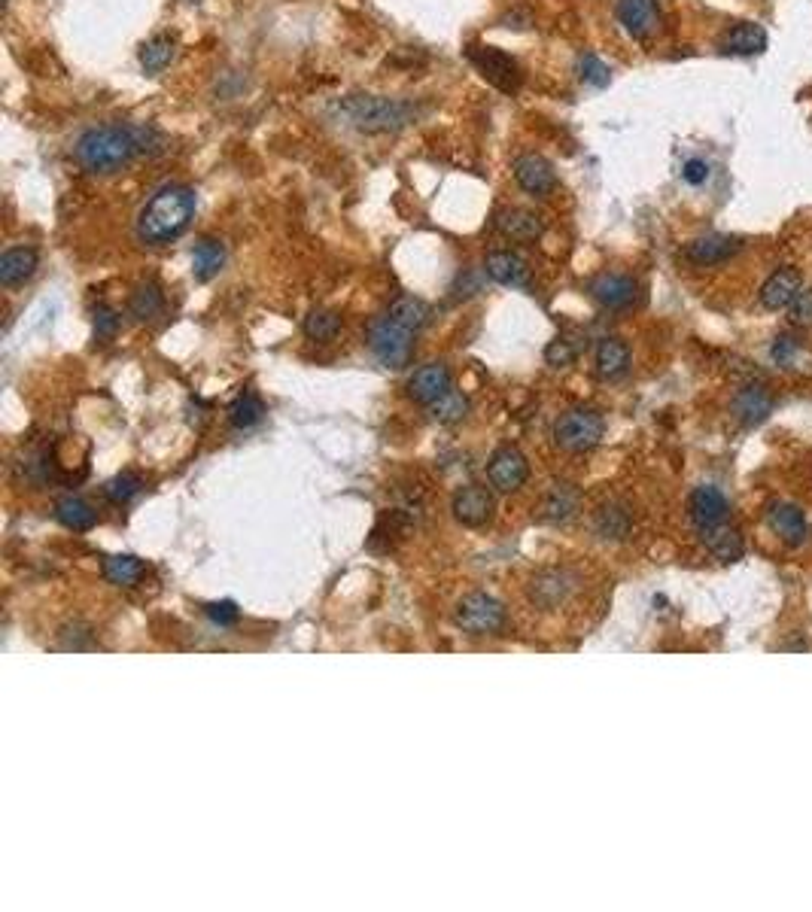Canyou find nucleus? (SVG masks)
I'll list each match as a JSON object with an SVG mask.
<instances>
[{
    "label": "nucleus",
    "instance_id": "nucleus-1",
    "mask_svg": "<svg viewBox=\"0 0 812 912\" xmlns=\"http://www.w3.org/2000/svg\"><path fill=\"white\" fill-rule=\"evenodd\" d=\"M195 216V192L189 186H165L143 204L137 216V235L146 244L177 241Z\"/></svg>",
    "mask_w": 812,
    "mask_h": 912
},
{
    "label": "nucleus",
    "instance_id": "nucleus-2",
    "mask_svg": "<svg viewBox=\"0 0 812 912\" xmlns=\"http://www.w3.org/2000/svg\"><path fill=\"white\" fill-rule=\"evenodd\" d=\"M140 152L134 125H98L80 134L73 156L89 174H116Z\"/></svg>",
    "mask_w": 812,
    "mask_h": 912
},
{
    "label": "nucleus",
    "instance_id": "nucleus-3",
    "mask_svg": "<svg viewBox=\"0 0 812 912\" xmlns=\"http://www.w3.org/2000/svg\"><path fill=\"white\" fill-rule=\"evenodd\" d=\"M341 119L362 131V134H387V131H399L408 128L411 122L420 119V107L411 101H399V98H378V95H350L338 104Z\"/></svg>",
    "mask_w": 812,
    "mask_h": 912
},
{
    "label": "nucleus",
    "instance_id": "nucleus-4",
    "mask_svg": "<svg viewBox=\"0 0 812 912\" xmlns=\"http://www.w3.org/2000/svg\"><path fill=\"white\" fill-rule=\"evenodd\" d=\"M411 329H405L402 323H396L390 314L378 317L372 326H368V347H372L375 359L387 368H405L411 362L414 353V341H411Z\"/></svg>",
    "mask_w": 812,
    "mask_h": 912
},
{
    "label": "nucleus",
    "instance_id": "nucleus-5",
    "mask_svg": "<svg viewBox=\"0 0 812 912\" xmlns=\"http://www.w3.org/2000/svg\"><path fill=\"white\" fill-rule=\"evenodd\" d=\"M606 432V423L597 411H587V408H575V411H566L557 426H554V441L563 447V450H572V453H584L590 447H597L600 438Z\"/></svg>",
    "mask_w": 812,
    "mask_h": 912
},
{
    "label": "nucleus",
    "instance_id": "nucleus-6",
    "mask_svg": "<svg viewBox=\"0 0 812 912\" xmlns=\"http://www.w3.org/2000/svg\"><path fill=\"white\" fill-rule=\"evenodd\" d=\"M457 624L472 636H493L505 627V608L490 593H469L457 605Z\"/></svg>",
    "mask_w": 812,
    "mask_h": 912
},
{
    "label": "nucleus",
    "instance_id": "nucleus-7",
    "mask_svg": "<svg viewBox=\"0 0 812 912\" xmlns=\"http://www.w3.org/2000/svg\"><path fill=\"white\" fill-rule=\"evenodd\" d=\"M469 61L484 73V80H490L502 92H518L524 83L518 61L496 46H469Z\"/></svg>",
    "mask_w": 812,
    "mask_h": 912
},
{
    "label": "nucleus",
    "instance_id": "nucleus-8",
    "mask_svg": "<svg viewBox=\"0 0 812 912\" xmlns=\"http://www.w3.org/2000/svg\"><path fill=\"white\" fill-rule=\"evenodd\" d=\"M487 478H490V484H493L496 490H502V493H511V490L524 487L527 478H530V463H527V456H524L518 447H499V450L490 456V463H487Z\"/></svg>",
    "mask_w": 812,
    "mask_h": 912
},
{
    "label": "nucleus",
    "instance_id": "nucleus-9",
    "mask_svg": "<svg viewBox=\"0 0 812 912\" xmlns=\"http://www.w3.org/2000/svg\"><path fill=\"white\" fill-rule=\"evenodd\" d=\"M618 22L633 40H651L660 31L657 0H618Z\"/></svg>",
    "mask_w": 812,
    "mask_h": 912
},
{
    "label": "nucleus",
    "instance_id": "nucleus-10",
    "mask_svg": "<svg viewBox=\"0 0 812 912\" xmlns=\"http://www.w3.org/2000/svg\"><path fill=\"white\" fill-rule=\"evenodd\" d=\"M590 295L606 311H627L639 295V286L627 274H600L590 280Z\"/></svg>",
    "mask_w": 812,
    "mask_h": 912
},
{
    "label": "nucleus",
    "instance_id": "nucleus-11",
    "mask_svg": "<svg viewBox=\"0 0 812 912\" xmlns=\"http://www.w3.org/2000/svg\"><path fill=\"white\" fill-rule=\"evenodd\" d=\"M451 387H454V380H451L448 365H441V362H429V365L417 368V371H414V377L408 380V396H411L414 402H420V405H426V408H429L432 402H438L441 396H445Z\"/></svg>",
    "mask_w": 812,
    "mask_h": 912
},
{
    "label": "nucleus",
    "instance_id": "nucleus-12",
    "mask_svg": "<svg viewBox=\"0 0 812 912\" xmlns=\"http://www.w3.org/2000/svg\"><path fill=\"white\" fill-rule=\"evenodd\" d=\"M514 180H518V186L527 195H533V198H545L557 186L551 162L542 159V156H536V152H530V156H521L518 162H514Z\"/></svg>",
    "mask_w": 812,
    "mask_h": 912
},
{
    "label": "nucleus",
    "instance_id": "nucleus-13",
    "mask_svg": "<svg viewBox=\"0 0 812 912\" xmlns=\"http://www.w3.org/2000/svg\"><path fill=\"white\" fill-rule=\"evenodd\" d=\"M803 292V277L797 268H776L767 283L761 286V308L767 311H785L794 304V298Z\"/></svg>",
    "mask_w": 812,
    "mask_h": 912
},
{
    "label": "nucleus",
    "instance_id": "nucleus-14",
    "mask_svg": "<svg viewBox=\"0 0 812 912\" xmlns=\"http://www.w3.org/2000/svg\"><path fill=\"white\" fill-rule=\"evenodd\" d=\"M688 508H691V520H694V526H697V529H712V526H721V523H727V514H730V502H727V496H724L718 487H712V484L697 487V490L691 493Z\"/></svg>",
    "mask_w": 812,
    "mask_h": 912
},
{
    "label": "nucleus",
    "instance_id": "nucleus-15",
    "mask_svg": "<svg viewBox=\"0 0 812 912\" xmlns=\"http://www.w3.org/2000/svg\"><path fill=\"white\" fill-rule=\"evenodd\" d=\"M767 523H770V529L776 532V536L785 542V545H803L806 542V532H809V526H806V517H803V511L794 505V502H773L770 508H767Z\"/></svg>",
    "mask_w": 812,
    "mask_h": 912
},
{
    "label": "nucleus",
    "instance_id": "nucleus-16",
    "mask_svg": "<svg viewBox=\"0 0 812 912\" xmlns=\"http://www.w3.org/2000/svg\"><path fill=\"white\" fill-rule=\"evenodd\" d=\"M740 250H743V244L736 238H730V235H706V238L691 241L685 256H688V262H694L700 268H712V265L730 262Z\"/></svg>",
    "mask_w": 812,
    "mask_h": 912
},
{
    "label": "nucleus",
    "instance_id": "nucleus-17",
    "mask_svg": "<svg viewBox=\"0 0 812 912\" xmlns=\"http://www.w3.org/2000/svg\"><path fill=\"white\" fill-rule=\"evenodd\" d=\"M773 393L764 384H749L733 399V417L743 426H758L773 414Z\"/></svg>",
    "mask_w": 812,
    "mask_h": 912
},
{
    "label": "nucleus",
    "instance_id": "nucleus-18",
    "mask_svg": "<svg viewBox=\"0 0 812 912\" xmlns=\"http://www.w3.org/2000/svg\"><path fill=\"white\" fill-rule=\"evenodd\" d=\"M451 511L463 526H484L493 517V496L484 487H475V484L463 487V490L454 493Z\"/></svg>",
    "mask_w": 812,
    "mask_h": 912
},
{
    "label": "nucleus",
    "instance_id": "nucleus-19",
    "mask_svg": "<svg viewBox=\"0 0 812 912\" xmlns=\"http://www.w3.org/2000/svg\"><path fill=\"white\" fill-rule=\"evenodd\" d=\"M542 228H545L542 219L521 207H508L496 213V232L511 241H536L542 235Z\"/></svg>",
    "mask_w": 812,
    "mask_h": 912
},
{
    "label": "nucleus",
    "instance_id": "nucleus-20",
    "mask_svg": "<svg viewBox=\"0 0 812 912\" xmlns=\"http://www.w3.org/2000/svg\"><path fill=\"white\" fill-rule=\"evenodd\" d=\"M37 265H40L37 250H31V247H13V250H7L4 256H0V283H4L7 289L22 286L25 280L34 277Z\"/></svg>",
    "mask_w": 812,
    "mask_h": 912
},
{
    "label": "nucleus",
    "instance_id": "nucleus-21",
    "mask_svg": "<svg viewBox=\"0 0 812 912\" xmlns=\"http://www.w3.org/2000/svg\"><path fill=\"white\" fill-rule=\"evenodd\" d=\"M487 274L499 283V286H527L530 283V268L527 262L511 253V250H493L487 256Z\"/></svg>",
    "mask_w": 812,
    "mask_h": 912
},
{
    "label": "nucleus",
    "instance_id": "nucleus-22",
    "mask_svg": "<svg viewBox=\"0 0 812 912\" xmlns=\"http://www.w3.org/2000/svg\"><path fill=\"white\" fill-rule=\"evenodd\" d=\"M700 536H703L706 551H709L715 560H721V563H736V560L743 557V551H746L743 536H740L736 529H730L727 523L712 526V529H700Z\"/></svg>",
    "mask_w": 812,
    "mask_h": 912
},
{
    "label": "nucleus",
    "instance_id": "nucleus-23",
    "mask_svg": "<svg viewBox=\"0 0 812 912\" xmlns=\"http://www.w3.org/2000/svg\"><path fill=\"white\" fill-rule=\"evenodd\" d=\"M721 49L730 55H758L767 49V31L755 22H740L724 31Z\"/></svg>",
    "mask_w": 812,
    "mask_h": 912
},
{
    "label": "nucleus",
    "instance_id": "nucleus-24",
    "mask_svg": "<svg viewBox=\"0 0 812 912\" xmlns=\"http://www.w3.org/2000/svg\"><path fill=\"white\" fill-rule=\"evenodd\" d=\"M223 265H226V247L223 244L213 241V238H201L195 244V250H192V274H195V280H201V283L213 280L219 271H223Z\"/></svg>",
    "mask_w": 812,
    "mask_h": 912
},
{
    "label": "nucleus",
    "instance_id": "nucleus-25",
    "mask_svg": "<svg viewBox=\"0 0 812 912\" xmlns=\"http://www.w3.org/2000/svg\"><path fill=\"white\" fill-rule=\"evenodd\" d=\"M630 368V347L621 338H603L597 347V374L606 380L624 377Z\"/></svg>",
    "mask_w": 812,
    "mask_h": 912
},
{
    "label": "nucleus",
    "instance_id": "nucleus-26",
    "mask_svg": "<svg viewBox=\"0 0 812 912\" xmlns=\"http://www.w3.org/2000/svg\"><path fill=\"white\" fill-rule=\"evenodd\" d=\"M770 359L788 371H803V374L812 371V353L794 335H779L776 344L770 347Z\"/></svg>",
    "mask_w": 812,
    "mask_h": 912
},
{
    "label": "nucleus",
    "instance_id": "nucleus-27",
    "mask_svg": "<svg viewBox=\"0 0 812 912\" xmlns=\"http://www.w3.org/2000/svg\"><path fill=\"white\" fill-rule=\"evenodd\" d=\"M128 311H131V317L140 320V323H153V320L162 317V311H165V295H162V289H159L156 283H143V286H137L134 295H131V301H128Z\"/></svg>",
    "mask_w": 812,
    "mask_h": 912
},
{
    "label": "nucleus",
    "instance_id": "nucleus-28",
    "mask_svg": "<svg viewBox=\"0 0 812 912\" xmlns=\"http://www.w3.org/2000/svg\"><path fill=\"white\" fill-rule=\"evenodd\" d=\"M55 517L61 526L73 529V532H86L98 523V514L92 511L89 502L77 499V496H64L58 505H55Z\"/></svg>",
    "mask_w": 812,
    "mask_h": 912
},
{
    "label": "nucleus",
    "instance_id": "nucleus-29",
    "mask_svg": "<svg viewBox=\"0 0 812 912\" xmlns=\"http://www.w3.org/2000/svg\"><path fill=\"white\" fill-rule=\"evenodd\" d=\"M390 317H393L396 323H402L405 329L417 332V329H423V326L429 323L432 311H429V304H426L423 298H414V295H399V298L390 304Z\"/></svg>",
    "mask_w": 812,
    "mask_h": 912
},
{
    "label": "nucleus",
    "instance_id": "nucleus-30",
    "mask_svg": "<svg viewBox=\"0 0 812 912\" xmlns=\"http://www.w3.org/2000/svg\"><path fill=\"white\" fill-rule=\"evenodd\" d=\"M146 566L134 554H116L104 560V578L116 587H134L143 578Z\"/></svg>",
    "mask_w": 812,
    "mask_h": 912
},
{
    "label": "nucleus",
    "instance_id": "nucleus-31",
    "mask_svg": "<svg viewBox=\"0 0 812 912\" xmlns=\"http://www.w3.org/2000/svg\"><path fill=\"white\" fill-rule=\"evenodd\" d=\"M262 417H265V405L256 393H244L229 405V423L235 429H253L262 423Z\"/></svg>",
    "mask_w": 812,
    "mask_h": 912
},
{
    "label": "nucleus",
    "instance_id": "nucleus-32",
    "mask_svg": "<svg viewBox=\"0 0 812 912\" xmlns=\"http://www.w3.org/2000/svg\"><path fill=\"white\" fill-rule=\"evenodd\" d=\"M171 58H174V40L171 37H153L150 43H146L143 49H140V67L146 70V73H162L168 64H171Z\"/></svg>",
    "mask_w": 812,
    "mask_h": 912
},
{
    "label": "nucleus",
    "instance_id": "nucleus-33",
    "mask_svg": "<svg viewBox=\"0 0 812 912\" xmlns=\"http://www.w3.org/2000/svg\"><path fill=\"white\" fill-rule=\"evenodd\" d=\"M429 414L438 420V423H460L466 414H469V399L460 393V390H448L445 396H441L438 402H432L429 405Z\"/></svg>",
    "mask_w": 812,
    "mask_h": 912
},
{
    "label": "nucleus",
    "instance_id": "nucleus-34",
    "mask_svg": "<svg viewBox=\"0 0 812 912\" xmlns=\"http://www.w3.org/2000/svg\"><path fill=\"white\" fill-rule=\"evenodd\" d=\"M338 332H341V317H338L335 311L317 308V311H311V314L305 317V335H308L311 341H332Z\"/></svg>",
    "mask_w": 812,
    "mask_h": 912
},
{
    "label": "nucleus",
    "instance_id": "nucleus-35",
    "mask_svg": "<svg viewBox=\"0 0 812 912\" xmlns=\"http://www.w3.org/2000/svg\"><path fill=\"white\" fill-rule=\"evenodd\" d=\"M578 76H581V83H587V86L606 89L609 80H612V70H609V64H606L600 55L584 52V55L578 58Z\"/></svg>",
    "mask_w": 812,
    "mask_h": 912
},
{
    "label": "nucleus",
    "instance_id": "nucleus-36",
    "mask_svg": "<svg viewBox=\"0 0 812 912\" xmlns=\"http://www.w3.org/2000/svg\"><path fill=\"white\" fill-rule=\"evenodd\" d=\"M140 490H143V481L134 472H122V475H116L104 484V496L113 505H128Z\"/></svg>",
    "mask_w": 812,
    "mask_h": 912
},
{
    "label": "nucleus",
    "instance_id": "nucleus-37",
    "mask_svg": "<svg viewBox=\"0 0 812 912\" xmlns=\"http://www.w3.org/2000/svg\"><path fill=\"white\" fill-rule=\"evenodd\" d=\"M597 529H600L603 539H624L630 532V517H627V511L609 505L597 514Z\"/></svg>",
    "mask_w": 812,
    "mask_h": 912
},
{
    "label": "nucleus",
    "instance_id": "nucleus-38",
    "mask_svg": "<svg viewBox=\"0 0 812 912\" xmlns=\"http://www.w3.org/2000/svg\"><path fill=\"white\" fill-rule=\"evenodd\" d=\"M575 505H578V493L569 490L566 484H560V487L548 496V502H545V517H548V520H566V517H572Z\"/></svg>",
    "mask_w": 812,
    "mask_h": 912
},
{
    "label": "nucleus",
    "instance_id": "nucleus-39",
    "mask_svg": "<svg viewBox=\"0 0 812 912\" xmlns=\"http://www.w3.org/2000/svg\"><path fill=\"white\" fill-rule=\"evenodd\" d=\"M119 326H122V317L110 308V304H98L95 308V335L101 341H110V338H116Z\"/></svg>",
    "mask_w": 812,
    "mask_h": 912
},
{
    "label": "nucleus",
    "instance_id": "nucleus-40",
    "mask_svg": "<svg viewBox=\"0 0 812 912\" xmlns=\"http://www.w3.org/2000/svg\"><path fill=\"white\" fill-rule=\"evenodd\" d=\"M204 615L210 618V624H216V627H235L238 624V618H241V612H238V605L235 602H210V605H204Z\"/></svg>",
    "mask_w": 812,
    "mask_h": 912
},
{
    "label": "nucleus",
    "instance_id": "nucleus-41",
    "mask_svg": "<svg viewBox=\"0 0 812 912\" xmlns=\"http://www.w3.org/2000/svg\"><path fill=\"white\" fill-rule=\"evenodd\" d=\"M575 356H578V350H575L572 341H566V338H557V341H551V344L545 347V362H548L551 368H566V365L575 362Z\"/></svg>",
    "mask_w": 812,
    "mask_h": 912
},
{
    "label": "nucleus",
    "instance_id": "nucleus-42",
    "mask_svg": "<svg viewBox=\"0 0 812 912\" xmlns=\"http://www.w3.org/2000/svg\"><path fill=\"white\" fill-rule=\"evenodd\" d=\"M791 323L797 326H812V289L800 292L791 304Z\"/></svg>",
    "mask_w": 812,
    "mask_h": 912
},
{
    "label": "nucleus",
    "instance_id": "nucleus-43",
    "mask_svg": "<svg viewBox=\"0 0 812 912\" xmlns=\"http://www.w3.org/2000/svg\"><path fill=\"white\" fill-rule=\"evenodd\" d=\"M682 180L691 183V186H703L709 180V165L703 159H688L685 168H682Z\"/></svg>",
    "mask_w": 812,
    "mask_h": 912
},
{
    "label": "nucleus",
    "instance_id": "nucleus-44",
    "mask_svg": "<svg viewBox=\"0 0 812 912\" xmlns=\"http://www.w3.org/2000/svg\"><path fill=\"white\" fill-rule=\"evenodd\" d=\"M4 4H7V0H4Z\"/></svg>",
    "mask_w": 812,
    "mask_h": 912
}]
</instances>
